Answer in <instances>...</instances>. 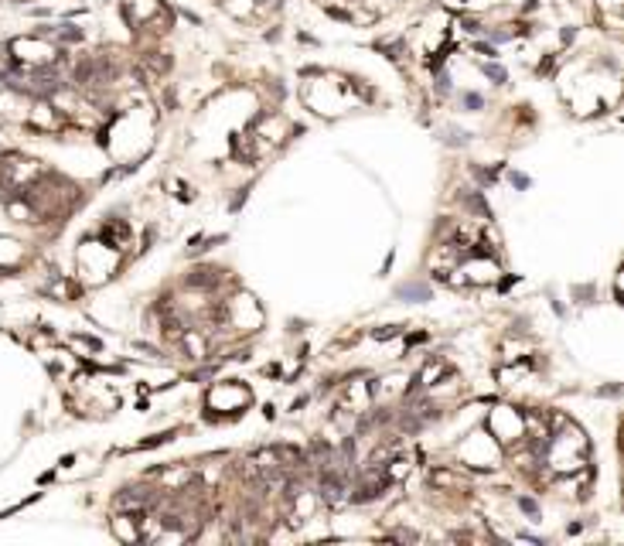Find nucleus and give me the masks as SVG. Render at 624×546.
<instances>
[{
  "mask_svg": "<svg viewBox=\"0 0 624 546\" xmlns=\"http://www.w3.org/2000/svg\"><path fill=\"white\" fill-rule=\"evenodd\" d=\"M519 505H522V512H529V516H536V502H532V499H519Z\"/></svg>",
  "mask_w": 624,
  "mask_h": 546,
  "instance_id": "7ed1b4c3",
  "label": "nucleus"
},
{
  "mask_svg": "<svg viewBox=\"0 0 624 546\" xmlns=\"http://www.w3.org/2000/svg\"><path fill=\"white\" fill-rule=\"evenodd\" d=\"M399 297H426L423 287H399Z\"/></svg>",
  "mask_w": 624,
  "mask_h": 546,
  "instance_id": "f257e3e1",
  "label": "nucleus"
},
{
  "mask_svg": "<svg viewBox=\"0 0 624 546\" xmlns=\"http://www.w3.org/2000/svg\"><path fill=\"white\" fill-rule=\"evenodd\" d=\"M464 103L471 106V110H478V106H481V99H478V96H464Z\"/></svg>",
  "mask_w": 624,
  "mask_h": 546,
  "instance_id": "20e7f679",
  "label": "nucleus"
},
{
  "mask_svg": "<svg viewBox=\"0 0 624 546\" xmlns=\"http://www.w3.org/2000/svg\"><path fill=\"white\" fill-rule=\"evenodd\" d=\"M484 72H488V76H491L495 82H505V72H501L498 65H484Z\"/></svg>",
  "mask_w": 624,
  "mask_h": 546,
  "instance_id": "f03ea898",
  "label": "nucleus"
}]
</instances>
